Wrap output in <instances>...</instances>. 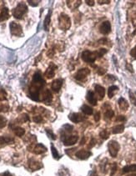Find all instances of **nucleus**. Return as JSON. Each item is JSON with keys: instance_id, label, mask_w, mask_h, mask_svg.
Returning <instances> with one entry per match:
<instances>
[{"instance_id": "obj_28", "label": "nucleus", "mask_w": 136, "mask_h": 176, "mask_svg": "<svg viewBox=\"0 0 136 176\" xmlns=\"http://www.w3.org/2000/svg\"><path fill=\"white\" fill-rule=\"evenodd\" d=\"M136 171V164H131V165H127L123 168V172L124 173H128V172H135Z\"/></svg>"}, {"instance_id": "obj_52", "label": "nucleus", "mask_w": 136, "mask_h": 176, "mask_svg": "<svg viewBox=\"0 0 136 176\" xmlns=\"http://www.w3.org/2000/svg\"><path fill=\"white\" fill-rule=\"evenodd\" d=\"M2 176H12V175H11V174H10L9 172H8V171H7V172H5V173H4V175H3Z\"/></svg>"}, {"instance_id": "obj_22", "label": "nucleus", "mask_w": 136, "mask_h": 176, "mask_svg": "<svg viewBox=\"0 0 136 176\" xmlns=\"http://www.w3.org/2000/svg\"><path fill=\"white\" fill-rule=\"evenodd\" d=\"M50 21H51V10H49L48 14L46 15V18L43 22V28L45 31H48L49 29V25H50Z\"/></svg>"}, {"instance_id": "obj_39", "label": "nucleus", "mask_w": 136, "mask_h": 176, "mask_svg": "<svg viewBox=\"0 0 136 176\" xmlns=\"http://www.w3.org/2000/svg\"><path fill=\"white\" fill-rule=\"evenodd\" d=\"M64 130L65 132H67V133H71L72 131H73V129H74V127L70 125V124H65L64 125Z\"/></svg>"}, {"instance_id": "obj_2", "label": "nucleus", "mask_w": 136, "mask_h": 176, "mask_svg": "<svg viewBox=\"0 0 136 176\" xmlns=\"http://www.w3.org/2000/svg\"><path fill=\"white\" fill-rule=\"evenodd\" d=\"M106 53V48H100L99 50H95V51L84 50L83 53H82V54H81V58H82V60H83V62L92 65V64L95 63V61L96 59L103 57Z\"/></svg>"}, {"instance_id": "obj_11", "label": "nucleus", "mask_w": 136, "mask_h": 176, "mask_svg": "<svg viewBox=\"0 0 136 176\" xmlns=\"http://www.w3.org/2000/svg\"><path fill=\"white\" fill-rule=\"evenodd\" d=\"M57 66L53 64V63H51L49 66L48 67V69L45 71V73H44V76L46 77L47 79H53L54 75H55V70L57 69Z\"/></svg>"}, {"instance_id": "obj_47", "label": "nucleus", "mask_w": 136, "mask_h": 176, "mask_svg": "<svg viewBox=\"0 0 136 176\" xmlns=\"http://www.w3.org/2000/svg\"><path fill=\"white\" fill-rule=\"evenodd\" d=\"M107 42H108V39L106 38H103V39H101L99 40V43L100 44H107Z\"/></svg>"}, {"instance_id": "obj_34", "label": "nucleus", "mask_w": 136, "mask_h": 176, "mask_svg": "<svg viewBox=\"0 0 136 176\" xmlns=\"http://www.w3.org/2000/svg\"><path fill=\"white\" fill-rule=\"evenodd\" d=\"M7 125V119L2 115H0V129L4 128Z\"/></svg>"}, {"instance_id": "obj_15", "label": "nucleus", "mask_w": 136, "mask_h": 176, "mask_svg": "<svg viewBox=\"0 0 136 176\" xmlns=\"http://www.w3.org/2000/svg\"><path fill=\"white\" fill-rule=\"evenodd\" d=\"M29 166L31 170H33V171L39 170L43 168V164H42L41 162L36 160L34 158H30L29 160Z\"/></svg>"}, {"instance_id": "obj_12", "label": "nucleus", "mask_w": 136, "mask_h": 176, "mask_svg": "<svg viewBox=\"0 0 136 176\" xmlns=\"http://www.w3.org/2000/svg\"><path fill=\"white\" fill-rule=\"evenodd\" d=\"M100 32L104 35H107L111 32V24L109 21L103 22L100 26Z\"/></svg>"}, {"instance_id": "obj_29", "label": "nucleus", "mask_w": 136, "mask_h": 176, "mask_svg": "<svg viewBox=\"0 0 136 176\" xmlns=\"http://www.w3.org/2000/svg\"><path fill=\"white\" fill-rule=\"evenodd\" d=\"M3 101H0V112L6 113L9 110V105L6 103H2Z\"/></svg>"}, {"instance_id": "obj_30", "label": "nucleus", "mask_w": 136, "mask_h": 176, "mask_svg": "<svg viewBox=\"0 0 136 176\" xmlns=\"http://www.w3.org/2000/svg\"><path fill=\"white\" fill-rule=\"evenodd\" d=\"M114 116V112L111 109H107L104 113V119H111Z\"/></svg>"}, {"instance_id": "obj_23", "label": "nucleus", "mask_w": 136, "mask_h": 176, "mask_svg": "<svg viewBox=\"0 0 136 176\" xmlns=\"http://www.w3.org/2000/svg\"><path fill=\"white\" fill-rule=\"evenodd\" d=\"M124 130V124H118L114 126L112 129V133L114 135H117V134H121L123 133Z\"/></svg>"}, {"instance_id": "obj_19", "label": "nucleus", "mask_w": 136, "mask_h": 176, "mask_svg": "<svg viewBox=\"0 0 136 176\" xmlns=\"http://www.w3.org/2000/svg\"><path fill=\"white\" fill-rule=\"evenodd\" d=\"M14 142V140L12 137L9 136H0V147L6 145L8 144H13Z\"/></svg>"}, {"instance_id": "obj_43", "label": "nucleus", "mask_w": 136, "mask_h": 176, "mask_svg": "<svg viewBox=\"0 0 136 176\" xmlns=\"http://www.w3.org/2000/svg\"><path fill=\"white\" fill-rule=\"evenodd\" d=\"M125 120H126V119L124 115H118V117L116 118V121H118V122H124Z\"/></svg>"}, {"instance_id": "obj_21", "label": "nucleus", "mask_w": 136, "mask_h": 176, "mask_svg": "<svg viewBox=\"0 0 136 176\" xmlns=\"http://www.w3.org/2000/svg\"><path fill=\"white\" fill-rule=\"evenodd\" d=\"M118 107L122 111H126L129 109V103L124 98H120L118 100Z\"/></svg>"}, {"instance_id": "obj_42", "label": "nucleus", "mask_w": 136, "mask_h": 176, "mask_svg": "<svg viewBox=\"0 0 136 176\" xmlns=\"http://www.w3.org/2000/svg\"><path fill=\"white\" fill-rule=\"evenodd\" d=\"M130 55L132 56V58L136 59V45L131 49V51H130Z\"/></svg>"}, {"instance_id": "obj_53", "label": "nucleus", "mask_w": 136, "mask_h": 176, "mask_svg": "<svg viewBox=\"0 0 136 176\" xmlns=\"http://www.w3.org/2000/svg\"><path fill=\"white\" fill-rule=\"evenodd\" d=\"M85 141H86V139H85V138L83 137V140H81V142H80V144H81V145H83V144H84V142H85Z\"/></svg>"}, {"instance_id": "obj_44", "label": "nucleus", "mask_w": 136, "mask_h": 176, "mask_svg": "<svg viewBox=\"0 0 136 176\" xmlns=\"http://www.w3.org/2000/svg\"><path fill=\"white\" fill-rule=\"evenodd\" d=\"M97 69H98V70H97V73H98L100 75H103V74H105V72H106L105 69H102V68H98Z\"/></svg>"}, {"instance_id": "obj_48", "label": "nucleus", "mask_w": 136, "mask_h": 176, "mask_svg": "<svg viewBox=\"0 0 136 176\" xmlns=\"http://www.w3.org/2000/svg\"><path fill=\"white\" fill-rule=\"evenodd\" d=\"M98 3L100 4H109L110 3V1L109 0H108V1H103V0H99L98 1Z\"/></svg>"}, {"instance_id": "obj_32", "label": "nucleus", "mask_w": 136, "mask_h": 176, "mask_svg": "<svg viewBox=\"0 0 136 176\" xmlns=\"http://www.w3.org/2000/svg\"><path fill=\"white\" fill-rule=\"evenodd\" d=\"M58 176H70L69 175V171L65 169V168H62L59 170V173H58Z\"/></svg>"}, {"instance_id": "obj_49", "label": "nucleus", "mask_w": 136, "mask_h": 176, "mask_svg": "<svg viewBox=\"0 0 136 176\" xmlns=\"http://www.w3.org/2000/svg\"><path fill=\"white\" fill-rule=\"evenodd\" d=\"M95 139H92L91 140H90V142H89V148H92V147L94 146L95 144Z\"/></svg>"}, {"instance_id": "obj_20", "label": "nucleus", "mask_w": 136, "mask_h": 176, "mask_svg": "<svg viewBox=\"0 0 136 176\" xmlns=\"http://www.w3.org/2000/svg\"><path fill=\"white\" fill-rule=\"evenodd\" d=\"M9 10L8 8L4 7L1 9V12H0V22H3V21H5L7 19L9 18Z\"/></svg>"}, {"instance_id": "obj_18", "label": "nucleus", "mask_w": 136, "mask_h": 176, "mask_svg": "<svg viewBox=\"0 0 136 176\" xmlns=\"http://www.w3.org/2000/svg\"><path fill=\"white\" fill-rule=\"evenodd\" d=\"M62 85H63V80L60 79H58L53 80L52 84H51V88L53 89V91L57 93V92H59V90L61 89Z\"/></svg>"}, {"instance_id": "obj_13", "label": "nucleus", "mask_w": 136, "mask_h": 176, "mask_svg": "<svg viewBox=\"0 0 136 176\" xmlns=\"http://www.w3.org/2000/svg\"><path fill=\"white\" fill-rule=\"evenodd\" d=\"M69 120H71L73 123H78L83 121L85 118L79 113H72L69 115Z\"/></svg>"}, {"instance_id": "obj_14", "label": "nucleus", "mask_w": 136, "mask_h": 176, "mask_svg": "<svg viewBox=\"0 0 136 176\" xmlns=\"http://www.w3.org/2000/svg\"><path fill=\"white\" fill-rule=\"evenodd\" d=\"M95 94H96V97L97 99L100 100H102L104 96H105V89L103 86H101L100 84H96L95 86Z\"/></svg>"}, {"instance_id": "obj_31", "label": "nucleus", "mask_w": 136, "mask_h": 176, "mask_svg": "<svg viewBox=\"0 0 136 176\" xmlns=\"http://www.w3.org/2000/svg\"><path fill=\"white\" fill-rule=\"evenodd\" d=\"M51 151H52V154H53V157L55 159H59L60 158L59 156V154L58 153V150L56 149V148L54 147L53 144H51Z\"/></svg>"}, {"instance_id": "obj_4", "label": "nucleus", "mask_w": 136, "mask_h": 176, "mask_svg": "<svg viewBox=\"0 0 136 176\" xmlns=\"http://www.w3.org/2000/svg\"><path fill=\"white\" fill-rule=\"evenodd\" d=\"M71 27V19L66 13H61L59 17V28L61 30L69 29Z\"/></svg>"}, {"instance_id": "obj_51", "label": "nucleus", "mask_w": 136, "mask_h": 176, "mask_svg": "<svg viewBox=\"0 0 136 176\" xmlns=\"http://www.w3.org/2000/svg\"><path fill=\"white\" fill-rule=\"evenodd\" d=\"M126 67H127V69H129V70L130 71V72H134V71L132 70L133 69H132V66L131 65H130L129 64H127V65H126Z\"/></svg>"}, {"instance_id": "obj_46", "label": "nucleus", "mask_w": 136, "mask_h": 176, "mask_svg": "<svg viewBox=\"0 0 136 176\" xmlns=\"http://www.w3.org/2000/svg\"><path fill=\"white\" fill-rule=\"evenodd\" d=\"M85 3H86V4H88L89 6H94V5H95V1H94V0H86Z\"/></svg>"}, {"instance_id": "obj_8", "label": "nucleus", "mask_w": 136, "mask_h": 176, "mask_svg": "<svg viewBox=\"0 0 136 176\" xmlns=\"http://www.w3.org/2000/svg\"><path fill=\"white\" fill-rule=\"evenodd\" d=\"M52 100H53V95H52L51 91L49 89H44L43 92L42 93L40 101L43 102L47 105H49L51 104Z\"/></svg>"}, {"instance_id": "obj_5", "label": "nucleus", "mask_w": 136, "mask_h": 176, "mask_svg": "<svg viewBox=\"0 0 136 176\" xmlns=\"http://www.w3.org/2000/svg\"><path fill=\"white\" fill-rule=\"evenodd\" d=\"M108 149H109V152L110 154V155L113 158H115L120 149V145L117 141L111 140L108 144Z\"/></svg>"}, {"instance_id": "obj_36", "label": "nucleus", "mask_w": 136, "mask_h": 176, "mask_svg": "<svg viewBox=\"0 0 136 176\" xmlns=\"http://www.w3.org/2000/svg\"><path fill=\"white\" fill-rule=\"evenodd\" d=\"M7 100V93L4 89H0V101H5Z\"/></svg>"}, {"instance_id": "obj_1", "label": "nucleus", "mask_w": 136, "mask_h": 176, "mask_svg": "<svg viewBox=\"0 0 136 176\" xmlns=\"http://www.w3.org/2000/svg\"><path fill=\"white\" fill-rule=\"evenodd\" d=\"M45 84V80L42 76L41 73L39 71L36 72L33 76L32 82L30 83L29 88V96L31 100L34 101H40V92L42 88H43Z\"/></svg>"}, {"instance_id": "obj_17", "label": "nucleus", "mask_w": 136, "mask_h": 176, "mask_svg": "<svg viewBox=\"0 0 136 176\" xmlns=\"http://www.w3.org/2000/svg\"><path fill=\"white\" fill-rule=\"evenodd\" d=\"M86 99L91 105H97V97L93 91H91V90L88 91V93L86 94Z\"/></svg>"}, {"instance_id": "obj_25", "label": "nucleus", "mask_w": 136, "mask_h": 176, "mask_svg": "<svg viewBox=\"0 0 136 176\" xmlns=\"http://www.w3.org/2000/svg\"><path fill=\"white\" fill-rule=\"evenodd\" d=\"M118 90V88L117 86H115V85H112V86H110L109 89H108V96H109V99H111L114 97V95L115 94V93L117 92Z\"/></svg>"}, {"instance_id": "obj_7", "label": "nucleus", "mask_w": 136, "mask_h": 176, "mask_svg": "<svg viewBox=\"0 0 136 176\" xmlns=\"http://www.w3.org/2000/svg\"><path fill=\"white\" fill-rule=\"evenodd\" d=\"M90 74V69L88 68H82L80 69H79L75 74V79H77L78 81H83L88 75Z\"/></svg>"}, {"instance_id": "obj_41", "label": "nucleus", "mask_w": 136, "mask_h": 176, "mask_svg": "<svg viewBox=\"0 0 136 176\" xmlns=\"http://www.w3.org/2000/svg\"><path fill=\"white\" fill-rule=\"evenodd\" d=\"M33 120H34V122H35V123H42V122H43V117H42V116H40V115H36V116H34V117Z\"/></svg>"}, {"instance_id": "obj_10", "label": "nucleus", "mask_w": 136, "mask_h": 176, "mask_svg": "<svg viewBox=\"0 0 136 176\" xmlns=\"http://www.w3.org/2000/svg\"><path fill=\"white\" fill-rule=\"evenodd\" d=\"M30 151H32L35 154H43L47 151V148L42 144H36L35 145L31 146Z\"/></svg>"}, {"instance_id": "obj_26", "label": "nucleus", "mask_w": 136, "mask_h": 176, "mask_svg": "<svg viewBox=\"0 0 136 176\" xmlns=\"http://www.w3.org/2000/svg\"><path fill=\"white\" fill-rule=\"evenodd\" d=\"M13 133H14V135H17L18 137H22L25 134V130L21 127H15L13 129Z\"/></svg>"}, {"instance_id": "obj_33", "label": "nucleus", "mask_w": 136, "mask_h": 176, "mask_svg": "<svg viewBox=\"0 0 136 176\" xmlns=\"http://www.w3.org/2000/svg\"><path fill=\"white\" fill-rule=\"evenodd\" d=\"M100 136L101 139H103V140H107L109 137V132L107 129H104L100 133Z\"/></svg>"}, {"instance_id": "obj_38", "label": "nucleus", "mask_w": 136, "mask_h": 176, "mask_svg": "<svg viewBox=\"0 0 136 176\" xmlns=\"http://www.w3.org/2000/svg\"><path fill=\"white\" fill-rule=\"evenodd\" d=\"M40 2H41L40 0H29V1H28L29 4L31 5L32 7L38 6V5H39V4Z\"/></svg>"}, {"instance_id": "obj_9", "label": "nucleus", "mask_w": 136, "mask_h": 176, "mask_svg": "<svg viewBox=\"0 0 136 176\" xmlns=\"http://www.w3.org/2000/svg\"><path fill=\"white\" fill-rule=\"evenodd\" d=\"M78 140H79L78 135H69L65 136L64 139H62V141L65 146H71L77 143Z\"/></svg>"}, {"instance_id": "obj_50", "label": "nucleus", "mask_w": 136, "mask_h": 176, "mask_svg": "<svg viewBox=\"0 0 136 176\" xmlns=\"http://www.w3.org/2000/svg\"><path fill=\"white\" fill-rule=\"evenodd\" d=\"M116 167H117V166H116V164H114V168L112 169V173H111V176H112L113 175H114V174L115 173V171H116Z\"/></svg>"}, {"instance_id": "obj_24", "label": "nucleus", "mask_w": 136, "mask_h": 176, "mask_svg": "<svg viewBox=\"0 0 136 176\" xmlns=\"http://www.w3.org/2000/svg\"><path fill=\"white\" fill-rule=\"evenodd\" d=\"M81 110L83 112L84 114L86 115H91L93 114V109L90 107V106L87 105V104H83L81 107Z\"/></svg>"}, {"instance_id": "obj_45", "label": "nucleus", "mask_w": 136, "mask_h": 176, "mask_svg": "<svg viewBox=\"0 0 136 176\" xmlns=\"http://www.w3.org/2000/svg\"><path fill=\"white\" fill-rule=\"evenodd\" d=\"M100 119V112H97L95 114V120L96 122H99Z\"/></svg>"}, {"instance_id": "obj_37", "label": "nucleus", "mask_w": 136, "mask_h": 176, "mask_svg": "<svg viewBox=\"0 0 136 176\" xmlns=\"http://www.w3.org/2000/svg\"><path fill=\"white\" fill-rule=\"evenodd\" d=\"M19 120L21 123H24V122H27V121H29V117L27 114H22L20 118H19Z\"/></svg>"}, {"instance_id": "obj_3", "label": "nucleus", "mask_w": 136, "mask_h": 176, "mask_svg": "<svg viewBox=\"0 0 136 176\" xmlns=\"http://www.w3.org/2000/svg\"><path fill=\"white\" fill-rule=\"evenodd\" d=\"M27 12H28V7L24 3L21 2L16 6V8L13 9L12 13L13 16L15 18L21 19L25 15V13H27Z\"/></svg>"}, {"instance_id": "obj_40", "label": "nucleus", "mask_w": 136, "mask_h": 176, "mask_svg": "<svg viewBox=\"0 0 136 176\" xmlns=\"http://www.w3.org/2000/svg\"><path fill=\"white\" fill-rule=\"evenodd\" d=\"M130 101H131V103H132L134 105L136 106V97L135 95L133 94L131 91H130Z\"/></svg>"}, {"instance_id": "obj_16", "label": "nucleus", "mask_w": 136, "mask_h": 176, "mask_svg": "<svg viewBox=\"0 0 136 176\" xmlns=\"http://www.w3.org/2000/svg\"><path fill=\"white\" fill-rule=\"evenodd\" d=\"M91 154H92V153L89 150H85V149H80L75 154L76 157L79 159H82V160L89 158L91 156Z\"/></svg>"}, {"instance_id": "obj_27", "label": "nucleus", "mask_w": 136, "mask_h": 176, "mask_svg": "<svg viewBox=\"0 0 136 176\" xmlns=\"http://www.w3.org/2000/svg\"><path fill=\"white\" fill-rule=\"evenodd\" d=\"M67 4L70 8H76L81 4V1H67Z\"/></svg>"}, {"instance_id": "obj_6", "label": "nucleus", "mask_w": 136, "mask_h": 176, "mask_svg": "<svg viewBox=\"0 0 136 176\" xmlns=\"http://www.w3.org/2000/svg\"><path fill=\"white\" fill-rule=\"evenodd\" d=\"M9 29H10V33L12 35L17 36V37H22L24 35V32H23V29H22L21 25L15 22L10 23Z\"/></svg>"}, {"instance_id": "obj_35", "label": "nucleus", "mask_w": 136, "mask_h": 176, "mask_svg": "<svg viewBox=\"0 0 136 176\" xmlns=\"http://www.w3.org/2000/svg\"><path fill=\"white\" fill-rule=\"evenodd\" d=\"M46 133H47L48 136L51 139V140H55L56 139H57V137H56V135L53 134V132L51 130V129H46Z\"/></svg>"}]
</instances>
